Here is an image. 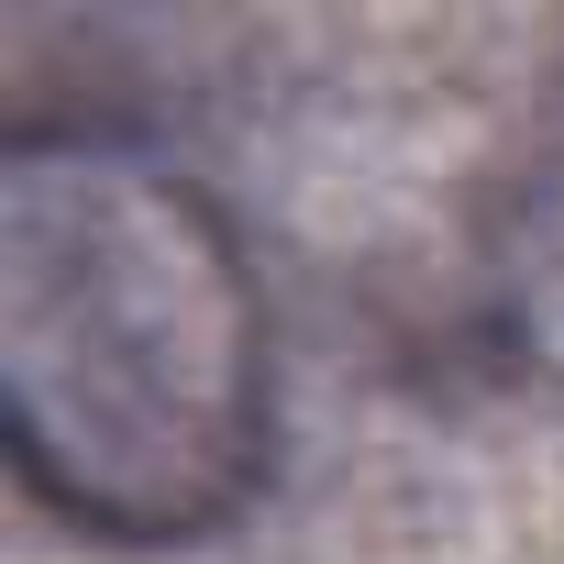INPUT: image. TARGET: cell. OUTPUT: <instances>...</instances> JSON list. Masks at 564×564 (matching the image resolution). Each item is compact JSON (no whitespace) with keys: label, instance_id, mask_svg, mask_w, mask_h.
<instances>
[{"label":"cell","instance_id":"6da1fadb","mask_svg":"<svg viewBox=\"0 0 564 564\" xmlns=\"http://www.w3.org/2000/svg\"><path fill=\"white\" fill-rule=\"evenodd\" d=\"M0 254V410L23 476L111 542L232 520L265 465V322L210 199L89 133L12 166Z\"/></svg>","mask_w":564,"mask_h":564}]
</instances>
